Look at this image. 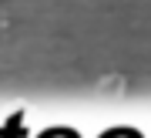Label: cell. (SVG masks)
Wrapping results in <instances>:
<instances>
[{
    "label": "cell",
    "mask_w": 151,
    "mask_h": 138,
    "mask_svg": "<svg viewBox=\"0 0 151 138\" xmlns=\"http://www.w3.org/2000/svg\"><path fill=\"white\" fill-rule=\"evenodd\" d=\"M0 138H24V115L20 111H14L4 125H0Z\"/></svg>",
    "instance_id": "6da1fadb"
}]
</instances>
